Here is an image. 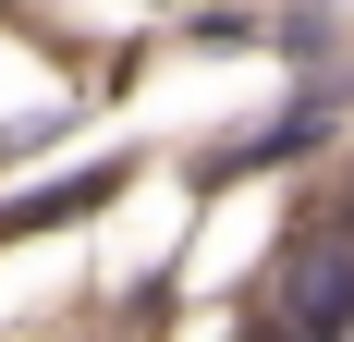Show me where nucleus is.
Listing matches in <instances>:
<instances>
[{"mask_svg": "<svg viewBox=\"0 0 354 342\" xmlns=\"http://www.w3.org/2000/svg\"><path fill=\"white\" fill-rule=\"evenodd\" d=\"M269 318L281 330H354V244H281Z\"/></svg>", "mask_w": 354, "mask_h": 342, "instance_id": "f257e3e1", "label": "nucleus"}]
</instances>
